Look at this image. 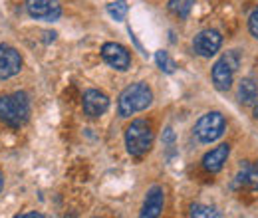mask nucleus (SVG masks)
<instances>
[{"mask_svg":"<svg viewBox=\"0 0 258 218\" xmlns=\"http://www.w3.org/2000/svg\"><path fill=\"white\" fill-rule=\"evenodd\" d=\"M22 69V58L20 54L6 44H0V80L14 78Z\"/></svg>","mask_w":258,"mask_h":218,"instance_id":"10","label":"nucleus"},{"mask_svg":"<svg viewBox=\"0 0 258 218\" xmlns=\"http://www.w3.org/2000/svg\"><path fill=\"white\" fill-rule=\"evenodd\" d=\"M248 30H250V34L258 40V8L252 10V14L248 16Z\"/></svg>","mask_w":258,"mask_h":218,"instance_id":"19","label":"nucleus"},{"mask_svg":"<svg viewBox=\"0 0 258 218\" xmlns=\"http://www.w3.org/2000/svg\"><path fill=\"white\" fill-rule=\"evenodd\" d=\"M254 117L258 119V103H256V107H254Z\"/></svg>","mask_w":258,"mask_h":218,"instance_id":"22","label":"nucleus"},{"mask_svg":"<svg viewBox=\"0 0 258 218\" xmlns=\"http://www.w3.org/2000/svg\"><path fill=\"white\" fill-rule=\"evenodd\" d=\"M153 145V131L151 125L143 119H135L131 121L125 129V147L127 153L133 157L145 155Z\"/></svg>","mask_w":258,"mask_h":218,"instance_id":"3","label":"nucleus"},{"mask_svg":"<svg viewBox=\"0 0 258 218\" xmlns=\"http://www.w3.org/2000/svg\"><path fill=\"white\" fill-rule=\"evenodd\" d=\"M107 12H109V16H111L113 20H117V22L125 20V16H127V12H129L127 2H125V0H113V2L107 4Z\"/></svg>","mask_w":258,"mask_h":218,"instance_id":"16","label":"nucleus"},{"mask_svg":"<svg viewBox=\"0 0 258 218\" xmlns=\"http://www.w3.org/2000/svg\"><path fill=\"white\" fill-rule=\"evenodd\" d=\"M26 10L34 20L56 22L62 16L60 0H26Z\"/></svg>","mask_w":258,"mask_h":218,"instance_id":"7","label":"nucleus"},{"mask_svg":"<svg viewBox=\"0 0 258 218\" xmlns=\"http://www.w3.org/2000/svg\"><path fill=\"white\" fill-rule=\"evenodd\" d=\"M22 218H42L40 212H26V214H20Z\"/></svg>","mask_w":258,"mask_h":218,"instance_id":"20","label":"nucleus"},{"mask_svg":"<svg viewBox=\"0 0 258 218\" xmlns=\"http://www.w3.org/2000/svg\"><path fill=\"white\" fill-rule=\"evenodd\" d=\"M2 188H4V177H2V173H0V192H2Z\"/></svg>","mask_w":258,"mask_h":218,"instance_id":"21","label":"nucleus"},{"mask_svg":"<svg viewBox=\"0 0 258 218\" xmlns=\"http://www.w3.org/2000/svg\"><path fill=\"white\" fill-rule=\"evenodd\" d=\"M191 216L193 218H219L221 212L215 210L213 206H207V204H193V206H191Z\"/></svg>","mask_w":258,"mask_h":218,"instance_id":"18","label":"nucleus"},{"mask_svg":"<svg viewBox=\"0 0 258 218\" xmlns=\"http://www.w3.org/2000/svg\"><path fill=\"white\" fill-rule=\"evenodd\" d=\"M151 101H153V94L147 84H141V82L131 84L119 95V101H117L119 117H131L133 113L147 109Z\"/></svg>","mask_w":258,"mask_h":218,"instance_id":"2","label":"nucleus"},{"mask_svg":"<svg viewBox=\"0 0 258 218\" xmlns=\"http://www.w3.org/2000/svg\"><path fill=\"white\" fill-rule=\"evenodd\" d=\"M232 188H250L258 190V163H242L238 175L234 177Z\"/></svg>","mask_w":258,"mask_h":218,"instance_id":"11","label":"nucleus"},{"mask_svg":"<svg viewBox=\"0 0 258 218\" xmlns=\"http://www.w3.org/2000/svg\"><path fill=\"white\" fill-rule=\"evenodd\" d=\"M195 2L197 0H169V10L179 18H187L193 10Z\"/></svg>","mask_w":258,"mask_h":218,"instance_id":"15","label":"nucleus"},{"mask_svg":"<svg viewBox=\"0 0 258 218\" xmlns=\"http://www.w3.org/2000/svg\"><path fill=\"white\" fill-rule=\"evenodd\" d=\"M163 202H165V194L161 187H151L147 190L143 208H141V216L143 218H157L163 210Z\"/></svg>","mask_w":258,"mask_h":218,"instance_id":"12","label":"nucleus"},{"mask_svg":"<svg viewBox=\"0 0 258 218\" xmlns=\"http://www.w3.org/2000/svg\"><path fill=\"white\" fill-rule=\"evenodd\" d=\"M101 58L107 65H111L113 69H119V71H125L131 65V56H129L127 48L117 42H105L101 46Z\"/></svg>","mask_w":258,"mask_h":218,"instance_id":"8","label":"nucleus"},{"mask_svg":"<svg viewBox=\"0 0 258 218\" xmlns=\"http://www.w3.org/2000/svg\"><path fill=\"white\" fill-rule=\"evenodd\" d=\"M225 117L219 113V111H211V113H205L197 125H195V135L201 143H213L217 141L223 133H225Z\"/></svg>","mask_w":258,"mask_h":218,"instance_id":"4","label":"nucleus"},{"mask_svg":"<svg viewBox=\"0 0 258 218\" xmlns=\"http://www.w3.org/2000/svg\"><path fill=\"white\" fill-rule=\"evenodd\" d=\"M228 155H230V147L226 143L215 147V149H211L207 155L203 157V169L209 171V173H219L225 167Z\"/></svg>","mask_w":258,"mask_h":218,"instance_id":"13","label":"nucleus"},{"mask_svg":"<svg viewBox=\"0 0 258 218\" xmlns=\"http://www.w3.org/2000/svg\"><path fill=\"white\" fill-rule=\"evenodd\" d=\"M155 62L159 65V69L165 71V74H173L175 71V62H173V58L169 56V52H165V50H159L157 54H155Z\"/></svg>","mask_w":258,"mask_h":218,"instance_id":"17","label":"nucleus"},{"mask_svg":"<svg viewBox=\"0 0 258 218\" xmlns=\"http://www.w3.org/2000/svg\"><path fill=\"white\" fill-rule=\"evenodd\" d=\"M238 67V54L236 52H228L226 56H223L219 62L213 65V84L219 92H228L234 80V69Z\"/></svg>","mask_w":258,"mask_h":218,"instance_id":"5","label":"nucleus"},{"mask_svg":"<svg viewBox=\"0 0 258 218\" xmlns=\"http://www.w3.org/2000/svg\"><path fill=\"white\" fill-rule=\"evenodd\" d=\"M223 46V36L219 30H203L195 36L193 50L197 56L201 58H213Z\"/></svg>","mask_w":258,"mask_h":218,"instance_id":"6","label":"nucleus"},{"mask_svg":"<svg viewBox=\"0 0 258 218\" xmlns=\"http://www.w3.org/2000/svg\"><path fill=\"white\" fill-rule=\"evenodd\" d=\"M256 95H258V86L254 84V80H250V78L240 80V84H238V99H240V103L250 105L256 99Z\"/></svg>","mask_w":258,"mask_h":218,"instance_id":"14","label":"nucleus"},{"mask_svg":"<svg viewBox=\"0 0 258 218\" xmlns=\"http://www.w3.org/2000/svg\"><path fill=\"white\" fill-rule=\"evenodd\" d=\"M30 117V101L24 92L0 95V119L10 127H20Z\"/></svg>","mask_w":258,"mask_h":218,"instance_id":"1","label":"nucleus"},{"mask_svg":"<svg viewBox=\"0 0 258 218\" xmlns=\"http://www.w3.org/2000/svg\"><path fill=\"white\" fill-rule=\"evenodd\" d=\"M82 107L90 119H97L109 109V97L99 90H88L82 97Z\"/></svg>","mask_w":258,"mask_h":218,"instance_id":"9","label":"nucleus"}]
</instances>
